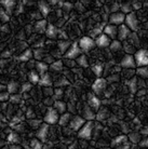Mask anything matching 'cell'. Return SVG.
Returning <instances> with one entry per match:
<instances>
[{
  "instance_id": "6da1fadb",
  "label": "cell",
  "mask_w": 148,
  "mask_h": 149,
  "mask_svg": "<svg viewBox=\"0 0 148 149\" xmlns=\"http://www.w3.org/2000/svg\"><path fill=\"white\" fill-rule=\"evenodd\" d=\"M94 121H85V123L82 125V127L78 131V137L80 139L90 141L93 136V131H94Z\"/></svg>"
},
{
  "instance_id": "7a4b0ae2",
  "label": "cell",
  "mask_w": 148,
  "mask_h": 149,
  "mask_svg": "<svg viewBox=\"0 0 148 149\" xmlns=\"http://www.w3.org/2000/svg\"><path fill=\"white\" fill-rule=\"evenodd\" d=\"M124 25L131 30V33H136L137 30L140 29V19H138L135 12L133 11L126 15Z\"/></svg>"
},
{
  "instance_id": "3957f363",
  "label": "cell",
  "mask_w": 148,
  "mask_h": 149,
  "mask_svg": "<svg viewBox=\"0 0 148 149\" xmlns=\"http://www.w3.org/2000/svg\"><path fill=\"white\" fill-rule=\"evenodd\" d=\"M136 67H145L148 65V51L146 49H138L133 54Z\"/></svg>"
},
{
  "instance_id": "277c9868",
  "label": "cell",
  "mask_w": 148,
  "mask_h": 149,
  "mask_svg": "<svg viewBox=\"0 0 148 149\" xmlns=\"http://www.w3.org/2000/svg\"><path fill=\"white\" fill-rule=\"evenodd\" d=\"M77 42H78V45H79L80 50L82 51V53L90 52V51H92L93 49H95V47H96L94 39L90 38L89 36H83V37L80 38Z\"/></svg>"
},
{
  "instance_id": "5b68a950",
  "label": "cell",
  "mask_w": 148,
  "mask_h": 149,
  "mask_svg": "<svg viewBox=\"0 0 148 149\" xmlns=\"http://www.w3.org/2000/svg\"><path fill=\"white\" fill-rule=\"evenodd\" d=\"M59 115L57 113V111H56L55 109L53 108V107H48L45 116H43L42 121L45 123H47V124H49V125H55L59 122Z\"/></svg>"
},
{
  "instance_id": "8992f818",
  "label": "cell",
  "mask_w": 148,
  "mask_h": 149,
  "mask_svg": "<svg viewBox=\"0 0 148 149\" xmlns=\"http://www.w3.org/2000/svg\"><path fill=\"white\" fill-rule=\"evenodd\" d=\"M107 84H108V82L105 78H97L92 84L93 94L98 97L100 95L105 93V91L107 90Z\"/></svg>"
},
{
  "instance_id": "52a82bcc",
  "label": "cell",
  "mask_w": 148,
  "mask_h": 149,
  "mask_svg": "<svg viewBox=\"0 0 148 149\" xmlns=\"http://www.w3.org/2000/svg\"><path fill=\"white\" fill-rule=\"evenodd\" d=\"M82 54V51L80 50L79 45H78L77 41L71 42V45L69 47V49L66 51V53L63 55L64 60H73L75 61L78 56H80Z\"/></svg>"
},
{
  "instance_id": "ba28073f",
  "label": "cell",
  "mask_w": 148,
  "mask_h": 149,
  "mask_svg": "<svg viewBox=\"0 0 148 149\" xmlns=\"http://www.w3.org/2000/svg\"><path fill=\"white\" fill-rule=\"evenodd\" d=\"M49 132H50V125L45 122H42L40 127L37 129L36 138H38L41 143L45 144V143H48L49 139Z\"/></svg>"
},
{
  "instance_id": "9c48e42d",
  "label": "cell",
  "mask_w": 148,
  "mask_h": 149,
  "mask_svg": "<svg viewBox=\"0 0 148 149\" xmlns=\"http://www.w3.org/2000/svg\"><path fill=\"white\" fill-rule=\"evenodd\" d=\"M124 19H126V15L121 13L120 11L115 12V13H110L108 16V22L111 25H115V26H120L124 24Z\"/></svg>"
},
{
  "instance_id": "30bf717a",
  "label": "cell",
  "mask_w": 148,
  "mask_h": 149,
  "mask_svg": "<svg viewBox=\"0 0 148 149\" xmlns=\"http://www.w3.org/2000/svg\"><path fill=\"white\" fill-rule=\"evenodd\" d=\"M84 123H85V120L82 118L81 116L76 115V116H73V117H71L68 127H69V129H71V131L78 132V131L81 129L82 125H83Z\"/></svg>"
},
{
  "instance_id": "8fae6325",
  "label": "cell",
  "mask_w": 148,
  "mask_h": 149,
  "mask_svg": "<svg viewBox=\"0 0 148 149\" xmlns=\"http://www.w3.org/2000/svg\"><path fill=\"white\" fill-rule=\"evenodd\" d=\"M16 6H17V1H15V0H0V7L9 15L13 13Z\"/></svg>"
},
{
  "instance_id": "7c38bea8",
  "label": "cell",
  "mask_w": 148,
  "mask_h": 149,
  "mask_svg": "<svg viewBox=\"0 0 148 149\" xmlns=\"http://www.w3.org/2000/svg\"><path fill=\"white\" fill-rule=\"evenodd\" d=\"M117 33H118V26L111 25V24L105 25L103 28V34L106 35L110 40L117 39Z\"/></svg>"
},
{
  "instance_id": "4fadbf2b",
  "label": "cell",
  "mask_w": 148,
  "mask_h": 149,
  "mask_svg": "<svg viewBox=\"0 0 148 149\" xmlns=\"http://www.w3.org/2000/svg\"><path fill=\"white\" fill-rule=\"evenodd\" d=\"M130 34H131V30L128 28V27L122 24L118 26V33H117V40L120 41V42H124V41L128 40Z\"/></svg>"
},
{
  "instance_id": "5bb4252c",
  "label": "cell",
  "mask_w": 148,
  "mask_h": 149,
  "mask_svg": "<svg viewBox=\"0 0 148 149\" xmlns=\"http://www.w3.org/2000/svg\"><path fill=\"white\" fill-rule=\"evenodd\" d=\"M120 66L126 69H134L136 67L135 62H134L133 55H130V54H126L122 57V60L120 62Z\"/></svg>"
},
{
  "instance_id": "9a60e30c",
  "label": "cell",
  "mask_w": 148,
  "mask_h": 149,
  "mask_svg": "<svg viewBox=\"0 0 148 149\" xmlns=\"http://www.w3.org/2000/svg\"><path fill=\"white\" fill-rule=\"evenodd\" d=\"M94 41H95V45L101 49H107L111 42L110 39H109L106 35H104L103 33H102L100 36H97V37L94 39Z\"/></svg>"
},
{
  "instance_id": "2e32d148",
  "label": "cell",
  "mask_w": 148,
  "mask_h": 149,
  "mask_svg": "<svg viewBox=\"0 0 148 149\" xmlns=\"http://www.w3.org/2000/svg\"><path fill=\"white\" fill-rule=\"evenodd\" d=\"M59 28L56 26L55 24L49 23L48 27H47L45 33V37L48 38V39H56L57 36H59Z\"/></svg>"
},
{
  "instance_id": "e0dca14e",
  "label": "cell",
  "mask_w": 148,
  "mask_h": 149,
  "mask_svg": "<svg viewBox=\"0 0 148 149\" xmlns=\"http://www.w3.org/2000/svg\"><path fill=\"white\" fill-rule=\"evenodd\" d=\"M88 105H89V107L92 109L93 111L96 112L97 110L101 108L102 101H101L96 95H94V94H90L89 98H88Z\"/></svg>"
},
{
  "instance_id": "ac0fdd59",
  "label": "cell",
  "mask_w": 148,
  "mask_h": 149,
  "mask_svg": "<svg viewBox=\"0 0 148 149\" xmlns=\"http://www.w3.org/2000/svg\"><path fill=\"white\" fill-rule=\"evenodd\" d=\"M48 24H49V22L47 21V19H38V21H36L35 24H34V31L37 33V34H43V33H45V29H47V27H48Z\"/></svg>"
},
{
  "instance_id": "d6986e66",
  "label": "cell",
  "mask_w": 148,
  "mask_h": 149,
  "mask_svg": "<svg viewBox=\"0 0 148 149\" xmlns=\"http://www.w3.org/2000/svg\"><path fill=\"white\" fill-rule=\"evenodd\" d=\"M38 8H39V11L40 14L42 15V19L43 17H48L50 13H51V7L49 4L48 1H38Z\"/></svg>"
},
{
  "instance_id": "ffe728a7",
  "label": "cell",
  "mask_w": 148,
  "mask_h": 149,
  "mask_svg": "<svg viewBox=\"0 0 148 149\" xmlns=\"http://www.w3.org/2000/svg\"><path fill=\"white\" fill-rule=\"evenodd\" d=\"M128 143H129V141H128V136H126V135H118V136H116L115 138H112V141L110 142L111 149L116 148V147H118V146L128 144Z\"/></svg>"
},
{
  "instance_id": "44dd1931",
  "label": "cell",
  "mask_w": 148,
  "mask_h": 149,
  "mask_svg": "<svg viewBox=\"0 0 148 149\" xmlns=\"http://www.w3.org/2000/svg\"><path fill=\"white\" fill-rule=\"evenodd\" d=\"M82 118L85 121H94L95 120V111H93L92 109L89 107V105H85L82 109Z\"/></svg>"
},
{
  "instance_id": "7402d4cb",
  "label": "cell",
  "mask_w": 148,
  "mask_h": 149,
  "mask_svg": "<svg viewBox=\"0 0 148 149\" xmlns=\"http://www.w3.org/2000/svg\"><path fill=\"white\" fill-rule=\"evenodd\" d=\"M35 70L37 71L39 76H42V74H45V72H48L49 71V65L47 63H45L43 61H38L35 63V68H34Z\"/></svg>"
},
{
  "instance_id": "603a6c76",
  "label": "cell",
  "mask_w": 148,
  "mask_h": 149,
  "mask_svg": "<svg viewBox=\"0 0 148 149\" xmlns=\"http://www.w3.org/2000/svg\"><path fill=\"white\" fill-rule=\"evenodd\" d=\"M38 84H40L41 86H45V88H51L53 84V80H52V77L51 74H49V71L41 76Z\"/></svg>"
},
{
  "instance_id": "cb8c5ba5",
  "label": "cell",
  "mask_w": 148,
  "mask_h": 149,
  "mask_svg": "<svg viewBox=\"0 0 148 149\" xmlns=\"http://www.w3.org/2000/svg\"><path fill=\"white\" fill-rule=\"evenodd\" d=\"M31 58H33V50L28 48L24 50V51H22V53L17 56V60L20 62H24V63L25 62H29Z\"/></svg>"
},
{
  "instance_id": "d4e9b609",
  "label": "cell",
  "mask_w": 148,
  "mask_h": 149,
  "mask_svg": "<svg viewBox=\"0 0 148 149\" xmlns=\"http://www.w3.org/2000/svg\"><path fill=\"white\" fill-rule=\"evenodd\" d=\"M52 107L55 109L59 115H63L67 111V104L63 101H55Z\"/></svg>"
},
{
  "instance_id": "484cf974",
  "label": "cell",
  "mask_w": 148,
  "mask_h": 149,
  "mask_svg": "<svg viewBox=\"0 0 148 149\" xmlns=\"http://www.w3.org/2000/svg\"><path fill=\"white\" fill-rule=\"evenodd\" d=\"M20 89H21V84L16 81H10L7 86V92L10 95L11 94L20 93Z\"/></svg>"
},
{
  "instance_id": "4316f807",
  "label": "cell",
  "mask_w": 148,
  "mask_h": 149,
  "mask_svg": "<svg viewBox=\"0 0 148 149\" xmlns=\"http://www.w3.org/2000/svg\"><path fill=\"white\" fill-rule=\"evenodd\" d=\"M71 45V41H69L68 39L67 40H59L57 42V49H59V52L61 53V55H64Z\"/></svg>"
},
{
  "instance_id": "83f0119b",
  "label": "cell",
  "mask_w": 148,
  "mask_h": 149,
  "mask_svg": "<svg viewBox=\"0 0 148 149\" xmlns=\"http://www.w3.org/2000/svg\"><path fill=\"white\" fill-rule=\"evenodd\" d=\"M71 117H73V115L68 111H66L63 115H59V122H57L59 127H66V125H68Z\"/></svg>"
},
{
  "instance_id": "f1b7e54d",
  "label": "cell",
  "mask_w": 148,
  "mask_h": 149,
  "mask_svg": "<svg viewBox=\"0 0 148 149\" xmlns=\"http://www.w3.org/2000/svg\"><path fill=\"white\" fill-rule=\"evenodd\" d=\"M75 62H76L78 66H80L82 68L89 67V58H88L87 54H84V53H82L80 56H78L77 58L75 60Z\"/></svg>"
},
{
  "instance_id": "f546056e",
  "label": "cell",
  "mask_w": 148,
  "mask_h": 149,
  "mask_svg": "<svg viewBox=\"0 0 148 149\" xmlns=\"http://www.w3.org/2000/svg\"><path fill=\"white\" fill-rule=\"evenodd\" d=\"M64 67V63L63 61L61 60H55L53 63L49 66V70L53 71V72H61L62 71V69H63Z\"/></svg>"
},
{
  "instance_id": "4dcf8cb0",
  "label": "cell",
  "mask_w": 148,
  "mask_h": 149,
  "mask_svg": "<svg viewBox=\"0 0 148 149\" xmlns=\"http://www.w3.org/2000/svg\"><path fill=\"white\" fill-rule=\"evenodd\" d=\"M107 118H109V111L107 110V108H100L95 113V119L97 121H104Z\"/></svg>"
},
{
  "instance_id": "1f68e13d",
  "label": "cell",
  "mask_w": 148,
  "mask_h": 149,
  "mask_svg": "<svg viewBox=\"0 0 148 149\" xmlns=\"http://www.w3.org/2000/svg\"><path fill=\"white\" fill-rule=\"evenodd\" d=\"M39 80H40V76L35 69H31V70L28 72V82H30L33 86L35 84H38L39 83Z\"/></svg>"
},
{
  "instance_id": "d6a6232c",
  "label": "cell",
  "mask_w": 148,
  "mask_h": 149,
  "mask_svg": "<svg viewBox=\"0 0 148 149\" xmlns=\"http://www.w3.org/2000/svg\"><path fill=\"white\" fill-rule=\"evenodd\" d=\"M7 141L11 145H17L20 143V141H21V137L17 134V132H10L7 137Z\"/></svg>"
},
{
  "instance_id": "836d02e7",
  "label": "cell",
  "mask_w": 148,
  "mask_h": 149,
  "mask_svg": "<svg viewBox=\"0 0 148 149\" xmlns=\"http://www.w3.org/2000/svg\"><path fill=\"white\" fill-rule=\"evenodd\" d=\"M119 11L126 15L131 12H133V9H132V6L130 2H119Z\"/></svg>"
},
{
  "instance_id": "e575fe53",
  "label": "cell",
  "mask_w": 148,
  "mask_h": 149,
  "mask_svg": "<svg viewBox=\"0 0 148 149\" xmlns=\"http://www.w3.org/2000/svg\"><path fill=\"white\" fill-rule=\"evenodd\" d=\"M45 50L43 48H37L33 50V57H35V60L37 61H43V58L45 57Z\"/></svg>"
},
{
  "instance_id": "d590c367",
  "label": "cell",
  "mask_w": 148,
  "mask_h": 149,
  "mask_svg": "<svg viewBox=\"0 0 148 149\" xmlns=\"http://www.w3.org/2000/svg\"><path fill=\"white\" fill-rule=\"evenodd\" d=\"M91 69H92L93 74H95L97 78H102V76L104 74V67L102 64H94V65H92Z\"/></svg>"
},
{
  "instance_id": "8d00e7d4",
  "label": "cell",
  "mask_w": 148,
  "mask_h": 149,
  "mask_svg": "<svg viewBox=\"0 0 148 149\" xmlns=\"http://www.w3.org/2000/svg\"><path fill=\"white\" fill-rule=\"evenodd\" d=\"M108 48H109V50H110L111 52H118V51H120L122 49V42L118 41L117 39L111 40L110 45H109Z\"/></svg>"
},
{
  "instance_id": "74e56055",
  "label": "cell",
  "mask_w": 148,
  "mask_h": 149,
  "mask_svg": "<svg viewBox=\"0 0 148 149\" xmlns=\"http://www.w3.org/2000/svg\"><path fill=\"white\" fill-rule=\"evenodd\" d=\"M128 86H129V90L131 91V93H136L137 89H138V82H137L136 78H131L129 79V82H128Z\"/></svg>"
},
{
  "instance_id": "f35d334b",
  "label": "cell",
  "mask_w": 148,
  "mask_h": 149,
  "mask_svg": "<svg viewBox=\"0 0 148 149\" xmlns=\"http://www.w3.org/2000/svg\"><path fill=\"white\" fill-rule=\"evenodd\" d=\"M141 134L138 132H130L129 136H128V141L133 144H138V142L141 141Z\"/></svg>"
},
{
  "instance_id": "ab89813d",
  "label": "cell",
  "mask_w": 148,
  "mask_h": 149,
  "mask_svg": "<svg viewBox=\"0 0 148 149\" xmlns=\"http://www.w3.org/2000/svg\"><path fill=\"white\" fill-rule=\"evenodd\" d=\"M135 74L138 76L141 79L145 80V79H147L148 77V68L147 66H145V67H137L136 71H135Z\"/></svg>"
},
{
  "instance_id": "60d3db41",
  "label": "cell",
  "mask_w": 148,
  "mask_h": 149,
  "mask_svg": "<svg viewBox=\"0 0 148 149\" xmlns=\"http://www.w3.org/2000/svg\"><path fill=\"white\" fill-rule=\"evenodd\" d=\"M30 149H42L43 147V143H41L38 138H31L29 142Z\"/></svg>"
},
{
  "instance_id": "b9f144b4",
  "label": "cell",
  "mask_w": 148,
  "mask_h": 149,
  "mask_svg": "<svg viewBox=\"0 0 148 149\" xmlns=\"http://www.w3.org/2000/svg\"><path fill=\"white\" fill-rule=\"evenodd\" d=\"M33 89V84L30 82H25L21 84V89H20V93L21 94H26V93H29L30 91Z\"/></svg>"
},
{
  "instance_id": "7bdbcfd3",
  "label": "cell",
  "mask_w": 148,
  "mask_h": 149,
  "mask_svg": "<svg viewBox=\"0 0 148 149\" xmlns=\"http://www.w3.org/2000/svg\"><path fill=\"white\" fill-rule=\"evenodd\" d=\"M22 100H23V96H22V94H21V93L11 94V95H10V98H9L10 103H11V104H13V105L19 104Z\"/></svg>"
},
{
  "instance_id": "ee69618b",
  "label": "cell",
  "mask_w": 148,
  "mask_h": 149,
  "mask_svg": "<svg viewBox=\"0 0 148 149\" xmlns=\"http://www.w3.org/2000/svg\"><path fill=\"white\" fill-rule=\"evenodd\" d=\"M9 21H10V15L2 8H0V24H6Z\"/></svg>"
},
{
  "instance_id": "f6af8a7d",
  "label": "cell",
  "mask_w": 148,
  "mask_h": 149,
  "mask_svg": "<svg viewBox=\"0 0 148 149\" xmlns=\"http://www.w3.org/2000/svg\"><path fill=\"white\" fill-rule=\"evenodd\" d=\"M62 9H63V11L65 12H71L73 9H74V4L71 3V2H68V1H64L63 6H62Z\"/></svg>"
},
{
  "instance_id": "bcb514c9",
  "label": "cell",
  "mask_w": 148,
  "mask_h": 149,
  "mask_svg": "<svg viewBox=\"0 0 148 149\" xmlns=\"http://www.w3.org/2000/svg\"><path fill=\"white\" fill-rule=\"evenodd\" d=\"M66 84H69V82H68V80H67L66 78H62V79H59L57 81L55 82V86H61V88L63 89V86H66Z\"/></svg>"
},
{
  "instance_id": "7dc6e473",
  "label": "cell",
  "mask_w": 148,
  "mask_h": 149,
  "mask_svg": "<svg viewBox=\"0 0 148 149\" xmlns=\"http://www.w3.org/2000/svg\"><path fill=\"white\" fill-rule=\"evenodd\" d=\"M29 125L33 127H36V129H38V127L41 125V123L43 122V121H40V120H34V119H29Z\"/></svg>"
},
{
  "instance_id": "c3c4849f",
  "label": "cell",
  "mask_w": 148,
  "mask_h": 149,
  "mask_svg": "<svg viewBox=\"0 0 148 149\" xmlns=\"http://www.w3.org/2000/svg\"><path fill=\"white\" fill-rule=\"evenodd\" d=\"M10 98V94L8 93L7 91L0 92V102H7Z\"/></svg>"
},
{
  "instance_id": "681fc988",
  "label": "cell",
  "mask_w": 148,
  "mask_h": 149,
  "mask_svg": "<svg viewBox=\"0 0 148 149\" xmlns=\"http://www.w3.org/2000/svg\"><path fill=\"white\" fill-rule=\"evenodd\" d=\"M63 63L64 65H66L67 67H69V68H74L77 66V64H76V62L73 60H64L63 61Z\"/></svg>"
},
{
  "instance_id": "f907efd6",
  "label": "cell",
  "mask_w": 148,
  "mask_h": 149,
  "mask_svg": "<svg viewBox=\"0 0 148 149\" xmlns=\"http://www.w3.org/2000/svg\"><path fill=\"white\" fill-rule=\"evenodd\" d=\"M143 1H132L131 2V6H132V9L133 10H138V9H141L143 3H142Z\"/></svg>"
},
{
  "instance_id": "816d5d0a",
  "label": "cell",
  "mask_w": 148,
  "mask_h": 149,
  "mask_svg": "<svg viewBox=\"0 0 148 149\" xmlns=\"http://www.w3.org/2000/svg\"><path fill=\"white\" fill-rule=\"evenodd\" d=\"M138 145L141 146V147H143V148H145V147H147V145H148L147 138H146V137L141 138V141L138 142Z\"/></svg>"
},
{
  "instance_id": "f5cc1de1",
  "label": "cell",
  "mask_w": 148,
  "mask_h": 149,
  "mask_svg": "<svg viewBox=\"0 0 148 149\" xmlns=\"http://www.w3.org/2000/svg\"><path fill=\"white\" fill-rule=\"evenodd\" d=\"M130 143H128V144H124V145H121V146H118V147H116V148L114 149H130Z\"/></svg>"
},
{
  "instance_id": "db71d44e",
  "label": "cell",
  "mask_w": 148,
  "mask_h": 149,
  "mask_svg": "<svg viewBox=\"0 0 148 149\" xmlns=\"http://www.w3.org/2000/svg\"><path fill=\"white\" fill-rule=\"evenodd\" d=\"M78 148V143L77 142H74L71 145L68 146V149H77Z\"/></svg>"
},
{
  "instance_id": "11a10c76",
  "label": "cell",
  "mask_w": 148,
  "mask_h": 149,
  "mask_svg": "<svg viewBox=\"0 0 148 149\" xmlns=\"http://www.w3.org/2000/svg\"><path fill=\"white\" fill-rule=\"evenodd\" d=\"M42 149H54V148H53V146L52 145H50V144H48V143H45V144H43Z\"/></svg>"
},
{
  "instance_id": "9f6ffc18",
  "label": "cell",
  "mask_w": 148,
  "mask_h": 149,
  "mask_svg": "<svg viewBox=\"0 0 148 149\" xmlns=\"http://www.w3.org/2000/svg\"><path fill=\"white\" fill-rule=\"evenodd\" d=\"M10 149H22V146H20V145H11V146H10Z\"/></svg>"
},
{
  "instance_id": "6f0895ef",
  "label": "cell",
  "mask_w": 148,
  "mask_h": 149,
  "mask_svg": "<svg viewBox=\"0 0 148 149\" xmlns=\"http://www.w3.org/2000/svg\"><path fill=\"white\" fill-rule=\"evenodd\" d=\"M3 91H7V86L0 83V92H3Z\"/></svg>"
},
{
  "instance_id": "680465c9",
  "label": "cell",
  "mask_w": 148,
  "mask_h": 149,
  "mask_svg": "<svg viewBox=\"0 0 148 149\" xmlns=\"http://www.w3.org/2000/svg\"><path fill=\"white\" fill-rule=\"evenodd\" d=\"M100 149H111V148H109V147H103V148H100Z\"/></svg>"
},
{
  "instance_id": "91938a15",
  "label": "cell",
  "mask_w": 148,
  "mask_h": 149,
  "mask_svg": "<svg viewBox=\"0 0 148 149\" xmlns=\"http://www.w3.org/2000/svg\"><path fill=\"white\" fill-rule=\"evenodd\" d=\"M0 8H1V7H0Z\"/></svg>"
}]
</instances>
